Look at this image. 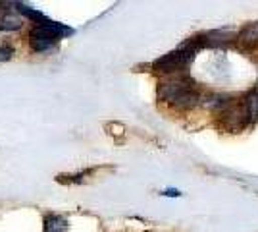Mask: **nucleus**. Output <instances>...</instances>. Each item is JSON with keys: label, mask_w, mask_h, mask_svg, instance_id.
I'll use <instances>...</instances> for the list:
<instances>
[{"label": "nucleus", "mask_w": 258, "mask_h": 232, "mask_svg": "<svg viewBox=\"0 0 258 232\" xmlns=\"http://www.w3.org/2000/svg\"><path fill=\"white\" fill-rule=\"evenodd\" d=\"M22 25L23 18L14 10L12 2H0V31H18Z\"/></svg>", "instance_id": "obj_4"}, {"label": "nucleus", "mask_w": 258, "mask_h": 232, "mask_svg": "<svg viewBox=\"0 0 258 232\" xmlns=\"http://www.w3.org/2000/svg\"><path fill=\"white\" fill-rule=\"evenodd\" d=\"M256 91H258V89H256Z\"/></svg>", "instance_id": "obj_9"}, {"label": "nucleus", "mask_w": 258, "mask_h": 232, "mask_svg": "<svg viewBox=\"0 0 258 232\" xmlns=\"http://www.w3.org/2000/svg\"><path fill=\"white\" fill-rule=\"evenodd\" d=\"M166 196H179V192H177V190H175V192H173V190H168Z\"/></svg>", "instance_id": "obj_8"}, {"label": "nucleus", "mask_w": 258, "mask_h": 232, "mask_svg": "<svg viewBox=\"0 0 258 232\" xmlns=\"http://www.w3.org/2000/svg\"><path fill=\"white\" fill-rule=\"evenodd\" d=\"M237 39H239V43L243 44V47L256 49V47H258V23H252V25L245 27Z\"/></svg>", "instance_id": "obj_6"}, {"label": "nucleus", "mask_w": 258, "mask_h": 232, "mask_svg": "<svg viewBox=\"0 0 258 232\" xmlns=\"http://www.w3.org/2000/svg\"><path fill=\"white\" fill-rule=\"evenodd\" d=\"M68 219L58 213H46L44 215L43 232H68Z\"/></svg>", "instance_id": "obj_5"}, {"label": "nucleus", "mask_w": 258, "mask_h": 232, "mask_svg": "<svg viewBox=\"0 0 258 232\" xmlns=\"http://www.w3.org/2000/svg\"><path fill=\"white\" fill-rule=\"evenodd\" d=\"M195 49L191 44H185L177 51H172L166 56L158 58L154 62V70L160 72V74H179L181 70L187 68V64L193 60Z\"/></svg>", "instance_id": "obj_3"}, {"label": "nucleus", "mask_w": 258, "mask_h": 232, "mask_svg": "<svg viewBox=\"0 0 258 232\" xmlns=\"http://www.w3.org/2000/svg\"><path fill=\"white\" fill-rule=\"evenodd\" d=\"M158 97L177 109H193L199 105L201 95L193 87V81L187 77H177L173 81H166L158 87Z\"/></svg>", "instance_id": "obj_2"}, {"label": "nucleus", "mask_w": 258, "mask_h": 232, "mask_svg": "<svg viewBox=\"0 0 258 232\" xmlns=\"http://www.w3.org/2000/svg\"><path fill=\"white\" fill-rule=\"evenodd\" d=\"M72 33H74L72 27L60 22H54L48 16H44L41 22L33 23V29L29 33V44L35 53H48L58 44L60 39H66Z\"/></svg>", "instance_id": "obj_1"}, {"label": "nucleus", "mask_w": 258, "mask_h": 232, "mask_svg": "<svg viewBox=\"0 0 258 232\" xmlns=\"http://www.w3.org/2000/svg\"><path fill=\"white\" fill-rule=\"evenodd\" d=\"M14 56V47L10 44H0V62H8Z\"/></svg>", "instance_id": "obj_7"}]
</instances>
